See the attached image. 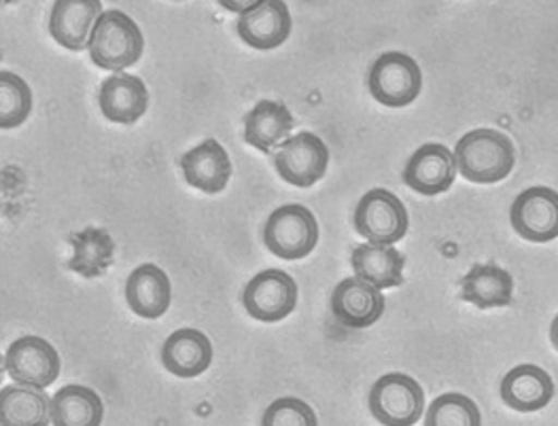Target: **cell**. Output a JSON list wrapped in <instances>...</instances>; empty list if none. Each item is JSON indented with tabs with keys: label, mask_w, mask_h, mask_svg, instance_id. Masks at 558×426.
<instances>
[{
	"label": "cell",
	"mask_w": 558,
	"mask_h": 426,
	"mask_svg": "<svg viewBox=\"0 0 558 426\" xmlns=\"http://www.w3.org/2000/svg\"><path fill=\"white\" fill-rule=\"evenodd\" d=\"M355 228L367 242L396 244L408 233L410 217L398 195L372 190L357 204Z\"/></svg>",
	"instance_id": "cell-6"
},
{
	"label": "cell",
	"mask_w": 558,
	"mask_h": 426,
	"mask_svg": "<svg viewBox=\"0 0 558 426\" xmlns=\"http://www.w3.org/2000/svg\"><path fill=\"white\" fill-rule=\"evenodd\" d=\"M259 2H264V0H219V4L232 13H246L253 7H257Z\"/></svg>",
	"instance_id": "cell-29"
},
{
	"label": "cell",
	"mask_w": 558,
	"mask_h": 426,
	"mask_svg": "<svg viewBox=\"0 0 558 426\" xmlns=\"http://www.w3.org/2000/svg\"><path fill=\"white\" fill-rule=\"evenodd\" d=\"M512 228L529 242H550L558 235V195L548 187H531L512 204Z\"/></svg>",
	"instance_id": "cell-10"
},
{
	"label": "cell",
	"mask_w": 558,
	"mask_h": 426,
	"mask_svg": "<svg viewBox=\"0 0 558 426\" xmlns=\"http://www.w3.org/2000/svg\"><path fill=\"white\" fill-rule=\"evenodd\" d=\"M367 85L376 102L401 109L418 98L423 89V73L416 60L408 53L387 51L372 64Z\"/></svg>",
	"instance_id": "cell-4"
},
{
	"label": "cell",
	"mask_w": 558,
	"mask_h": 426,
	"mask_svg": "<svg viewBox=\"0 0 558 426\" xmlns=\"http://www.w3.org/2000/svg\"><path fill=\"white\" fill-rule=\"evenodd\" d=\"M92 62L105 71H123L134 66L145 49L138 24L120 9L102 11L87 42Z\"/></svg>",
	"instance_id": "cell-2"
},
{
	"label": "cell",
	"mask_w": 558,
	"mask_h": 426,
	"mask_svg": "<svg viewBox=\"0 0 558 426\" xmlns=\"http://www.w3.org/2000/svg\"><path fill=\"white\" fill-rule=\"evenodd\" d=\"M125 300L141 318H160L172 302V284L168 273L154 264L138 266L125 282Z\"/></svg>",
	"instance_id": "cell-17"
},
{
	"label": "cell",
	"mask_w": 558,
	"mask_h": 426,
	"mask_svg": "<svg viewBox=\"0 0 558 426\" xmlns=\"http://www.w3.org/2000/svg\"><path fill=\"white\" fill-rule=\"evenodd\" d=\"M2 376H4V356L0 354V382H2Z\"/></svg>",
	"instance_id": "cell-30"
},
{
	"label": "cell",
	"mask_w": 558,
	"mask_h": 426,
	"mask_svg": "<svg viewBox=\"0 0 558 426\" xmlns=\"http://www.w3.org/2000/svg\"><path fill=\"white\" fill-rule=\"evenodd\" d=\"M461 300L480 311L512 306L514 278L495 264H478L461 278Z\"/></svg>",
	"instance_id": "cell-18"
},
{
	"label": "cell",
	"mask_w": 558,
	"mask_h": 426,
	"mask_svg": "<svg viewBox=\"0 0 558 426\" xmlns=\"http://www.w3.org/2000/svg\"><path fill=\"white\" fill-rule=\"evenodd\" d=\"M4 369L17 385L51 387L60 376V354L47 340L24 336L7 350Z\"/></svg>",
	"instance_id": "cell-8"
},
{
	"label": "cell",
	"mask_w": 558,
	"mask_h": 426,
	"mask_svg": "<svg viewBox=\"0 0 558 426\" xmlns=\"http://www.w3.org/2000/svg\"><path fill=\"white\" fill-rule=\"evenodd\" d=\"M369 412L380 425H416L425 414V390L408 374H387L372 387Z\"/></svg>",
	"instance_id": "cell-5"
},
{
	"label": "cell",
	"mask_w": 558,
	"mask_h": 426,
	"mask_svg": "<svg viewBox=\"0 0 558 426\" xmlns=\"http://www.w3.org/2000/svg\"><path fill=\"white\" fill-rule=\"evenodd\" d=\"M161 361L177 378H196L213 363V344L198 329H179L166 340Z\"/></svg>",
	"instance_id": "cell-19"
},
{
	"label": "cell",
	"mask_w": 558,
	"mask_h": 426,
	"mask_svg": "<svg viewBox=\"0 0 558 426\" xmlns=\"http://www.w3.org/2000/svg\"><path fill=\"white\" fill-rule=\"evenodd\" d=\"M105 418V405L96 390L69 385L51 399V425L96 426Z\"/></svg>",
	"instance_id": "cell-23"
},
{
	"label": "cell",
	"mask_w": 558,
	"mask_h": 426,
	"mask_svg": "<svg viewBox=\"0 0 558 426\" xmlns=\"http://www.w3.org/2000/svg\"><path fill=\"white\" fill-rule=\"evenodd\" d=\"M98 102L102 115L109 121L130 125L147 113L149 92L143 78L120 73L102 81Z\"/></svg>",
	"instance_id": "cell-16"
},
{
	"label": "cell",
	"mask_w": 558,
	"mask_h": 426,
	"mask_svg": "<svg viewBox=\"0 0 558 426\" xmlns=\"http://www.w3.org/2000/svg\"><path fill=\"white\" fill-rule=\"evenodd\" d=\"M181 168L185 181L204 194L223 192L232 177V159L215 138H206L187 151L181 159Z\"/></svg>",
	"instance_id": "cell-15"
},
{
	"label": "cell",
	"mask_w": 558,
	"mask_h": 426,
	"mask_svg": "<svg viewBox=\"0 0 558 426\" xmlns=\"http://www.w3.org/2000/svg\"><path fill=\"white\" fill-rule=\"evenodd\" d=\"M555 397V382L537 365H519L506 374L501 382V399L517 412L544 410Z\"/></svg>",
	"instance_id": "cell-20"
},
{
	"label": "cell",
	"mask_w": 558,
	"mask_h": 426,
	"mask_svg": "<svg viewBox=\"0 0 558 426\" xmlns=\"http://www.w3.org/2000/svg\"><path fill=\"white\" fill-rule=\"evenodd\" d=\"M454 179V154L439 143H427L418 147L403 170V183L421 195L444 194L452 187Z\"/></svg>",
	"instance_id": "cell-11"
},
{
	"label": "cell",
	"mask_w": 558,
	"mask_h": 426,
	"mask_svg": "<svg viewBox=\"0 0 558 426\" xmlns=\"http://www.w3.org/2000/svg\"><path fill=\"white\" fill-rule=\"evenodd\" d=\"M457 172L478 185H493L510 177L517 163V149L510 136L480 127L468 132L454 147Z\"/></svg>",
	"instance_id": "cell-1"
},
{
	"label": "cell",
	"mask_w": 558,
	"mask_h": 426,
	"mask_svg": "<svg viewBox=\"0 0 558 426\" xmlns=\"http://www.w3.org/2000/svg\"><path fill=\"white\" fill-rule=\"evenodd\" d=\"M427 426H478L482 425L478 405L459 392H446L438 397L427 416H425Z\"/></svg>",
	"instance_id": "cell-27"
},
{
	"label": "cell",
	"mask_w": 558,
	"mask_h": 426,
	"mask_svg": "<svg viewBox=\"0 0 558 426\" xmlns=\"http://www.w3.org/2000/svg\"><path fill=\"white\" fill-rule=\"evenodd\" d=\"M100 13V0H56L49 15V33L64 49L83 51Z\"/></svg>",
	"instance_id": "cell-14"
},
{
	"label": "cell",
	"mask_w": 558,
	"mask_h": 426,
	"mask_svg": "<svg viewBox=\"0 0 558 426\" xmlns=\"http://www.w3.org/2000/svg\"><path fill=\"white\" fill-rule=\"evenodd\" d=\"M329 149L317 134L302 132L287 138L275 154V168L293 187H313L327 172Z\"/></svg>",
	"instance_id": "cell-7"
},
{
	"label": "cell",
	"mask_w": 558,
	"mask_h": 426,
	"mask_svg": "<svg viewBox=\"0 0 558 426\" xmlns=\"http://www.w3.org/2000/svg\"><path fill=\"white\" fill-rule=\"evenodd\" d=\"M264 242L280 259H304L319 242L317 217L302 204H284L268 217Z\"/></svg>",
	"instance_id": "cell-3"
},
{
	"label": "cell",
	"mask_w": 558,
	"mask_h": 426,
	"mask_svg": "<svg viewBox=\"0 0 558 426\" xmlns=\"http://www.w3.org/2000/svg\"><path fill=\"white\" fill-rule=\"evenodd\" d=\"M291 111L275 100H262L244 117V141L262 154H272L293 130Z\"/></svg>",
	"instance_id": "cell-22"
},
{
	"label": "cell",
	"mask_w": 558,
	"mask_h": 426,
	"mask_svg": "<svg viewBox=\"0 0 558 426\" xmlns=\"http://www.w3.org/2000/svg\"><path fill=\"white\" fill-rule=\"evenodd\" d=\"M13 2H17V0H0V7L2 4H13Z\"/></svg>",
	"instance_id": "cell-31"
},
{
	"label": "cell",
	"mask_w": 558,
	"mask_h": 426,
	"mask_svg": "<svg viewBox=\"0 0 558 426\" xmlns=\"http://www.w3.org/2000/svg\"><path fill=\"white\" fill-rule=\"evenodd\" d=\"M357 278L374 284L376 289H396L403 284L405 257L393 244H360L351 257Z\"/></svg>",
	"instance_id": "cell-21"
},
{
	"label": "cell",
	"mask_w": 558,
	"mask_h": 426,
	"mask_svg": "<svg viewBox=\"0 0 558 426\" xmlns=\"http://www.w3.org/2000/svg\"><path fill=\"white\" fill-rule=\"evenodd\" d=\"M33 113V89L15 73L0 71V130L20 127Z\"/></svg>",
	"instance_id": "cell-26"
},
{
	"label": "cell",
	"mask_w": 558,
	"mask_h": 426,
	"mask_svg": "<svg viewBox=\"0 0 558 426\" xmlns=\"http://www.w3.org/2000/svg\"><path fill=\"white\" fill-rule=\"evenodd\" d=\"M298 284L282 270L259 271L242 293V306L262 322H279L295 311Z\"/></svg>",
	"instance_id": "cell-9"
},
{
	"label": "cell",
	"mask_w": 558,
	"mask_h": 426,
	"mask_svg": "<svg viewBox=\"0 0 558 426\" xmlns=\"http://www.w3.org/2000/svg\"><path fill=\"white\" fill-rule=\"evenodd\" d=\"M385 306L383 291L357 276L344 278L331 295L333 318L349 329L372 327L385 314Z\"/></svg>",
	"instance_id": "cell-12"
},
{
	"label": "cell",
	"mask_w": 558,
	"mask_h": 426,
	"mask_svg": "<svg viewBox=\"0 0 558 426\" xmlns=\"http://www.w3.org/2000/svg\"><path fill=\"white\" fill-rule=\"evenodd\" d=\"M239 35L248 47L272 51L289 39L293 20L284 0H264L246 13H240Z\"/></svg>",
	"instance_id": "cell-13"
},
{
	"label": "cell",
	"mask_w": 558,
	"mask_h": 426,
	"mask_svg": "<svg viewBox=\"0 0 558 426\" xmlns=\"http://www.w3.org/2000/svg\"><path fill=\"white\" fill-rule=\"evenodd\" d=\"M73 259L69 261V270L77 271L85 278H98L111 268L116 257V242L105 230L87 228L83 232L71 235Z\"/></svg>",
	"instance_id": "cell-25"
},
{
	"label": "cell",
	"mask_w": 558,
	"mask_h": 426,
	"mask_svg": "<svg viewBox=\"0 0 558 426\" xmlns=\"http://www.w3.org/2000/svg\"><path fill=\"white\" fill-rule=\"evenodd\" d=\"M51 423V401L43 388L4 387L0 390V425H47Z\"/></svg>",
	"instance_id": "cell-24"
},
{
	"label": "cell",
	"mask_w": 558,
	"mask_h": 426,
	"mask_svg": "<svg viewBox=\"0 0 558 426\" xmlns=\"http://www.w3.org/2000/svg\"><path fill=\"white\" fill-rule=\"evenodd\" d=\"M262 423L266 426H315L319 421L315 410L306 401L295 397H282L266 410Z\"/></svg>",
	"instance_id": "cell-28"
}]
</instances>
